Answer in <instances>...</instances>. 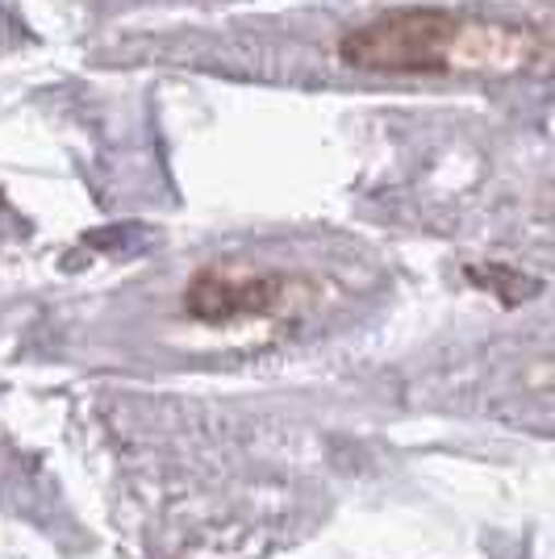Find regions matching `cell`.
Returning <instances> with one entry per match:
<instances>
[{
    "label": "cell",
    "instance_id": "6da1fadb",
    "mask_svg": "<svg viewBox=\"0 0 555 559\" xmlns=\"http://www.w3.org/2000/svg\"><path fill=\"white\" fill-rule=\"evenodd\" d=\"M468 22L472 17L435 4L389 9L347 29L339 38V59L371 75H451L463 71Z\"/></svg>",
    "mask_w": 555,
    "mask_h": 559
},
{
    "label": "cell",
    "instance_id": "7a4b0ae2",
    "mask_svg": "<svg viewBox=\"0 0 555 559\" xmlns=\"http://www.w3.org/2000/svg\"><path fill=\"white\" fill-rule=\"evenodd\" d=\"M302 280L284 272H243L234 263H205L188 276L180 305L192 322L231 326L247 318H272L297 297Z\"/></svg>",
    "mask_w": 555,
    "mask_h": 559
},
{
    "label": "cell",
    "instance_id": "3957f363",
    "mask_svg": "<svg viewBox=\"0 0 555 559\" xmlns=\"http://www.w3.org/2000/svg\"><path fill=\"white\" fill-rule=\"evenodd\" d=\"M468 280H472L476 288L493 293L506 309L531 301V297L543 293V284H539V280L527 276V272H518V267H509V263H472V267H468Z\"/></svg>",
    "mask_w": 555,
    "mask_h": 559
}]
</instances>
